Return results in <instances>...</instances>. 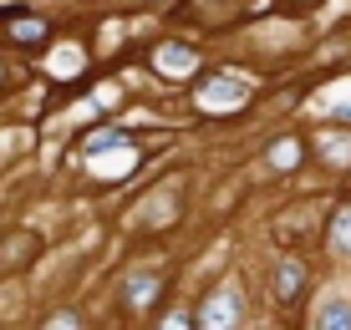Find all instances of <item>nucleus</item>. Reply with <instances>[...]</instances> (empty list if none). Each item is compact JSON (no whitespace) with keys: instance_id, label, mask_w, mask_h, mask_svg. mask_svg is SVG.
Wrapping results in <instances>:
<instances>
[{"instance_id":"obj_1","label":"nucleus","mask_w":351,"mask_h":330,"mask_svg":"<svg viewBox=\"0 0 351 330\" xmlns=\"http://www.w3.org/2000/svg\"><path fill=\"white\" fill-rule=\"evenodd\" d=\"M234 320H239V300L229 290H214L209 310H204V330H234Z\"/></svg>"},{"instance_id":"obj_2","label":"nucleus","mask_w":351,"mask_h":330,"mask_svg":"<svg viewBox=\"0 0 351 330\" xmlns=\"http://www.w3.org/2000/svg\"><path fill=\"white\" fill-rule=\"evenodd\" d=\"M316 330H351V300L346 295H331L316 310Z\"/></svg>"},{"instance_id":"obj_3","label":"nucleus","mask_w":351,"mask_h":330,"mask_svg":"<svg viewBox=\"0 0 351 330\" xmlns=\"http://www.w3.org/2000/svg\"><path fill=\"white\" fill-rule=\"evenodd\" d=\"M300 285H306V264L285 259L280 270H275V300H295V295H300Z\"/></svg>"},{"instance_id":"obj_4","label":"nucleus","mask_w":351,"mask_h":330,"mask_svg":"<svg viewBox=\"0 0 351 330\" xmlns=\"http://www.w3.org/2000/svg\"><path fill=\"white\" fill-rule=\"evenodd\" d=\"M163 330H199V320H193V315H184V310H173L163 320Z\"/></svg>"},{"instance_id":"obj_5","label":"nucleus","mask_w":351,"mask_h":330,"mask_svg":"<svg viewBox=\"0 0 351 330\" xmlns=\"http://www.w3.org/2000/svg\"><path fill=\"white\" fill-rule=\"evenodd\" d=\"M46 330H77V320H71V315H62V320H51Z\"/></svg>"}]
</instances>
